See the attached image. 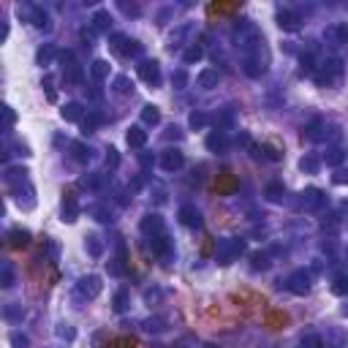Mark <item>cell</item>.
I'll use <instances>...</instances> for the list:
<instances>
[{
  "label": "cell",
  "instance_id": "obj_17",
  "mask_svg": "<svg viewBox=\"0 0 348 348\" xmlns=\"http://www.w3.org/2000/svg\"><path fill=\"white\" fill-rule=\"evenodd\" d=\"M160 229H163V220H160V215H147L142 220V231L144 234L152 231V237H155V234H160Z\"/></svg>",
  "mask_w": 348,
  "mask_h": 348
},
{
  "label": "cell",
  "instance_id": "obj_32",
  "mask_svg": "<svg viewBox=\"0 0 348 348\" xmlns=\"http://www.w3.org/2000/svg\"><path fill=\"white\" fill-rule=\"evenodd\" d=\"M302 348H324V340H321L318 334H307L302 340Z\"/></svg>",
  "mask_w": 348,
  "mask_h": 348
},
{
  "label": "cell",
  "instance_id": "obj_33",
  "mask_svg": "<svg viewBox=\"0 0 348 348\" xmlns=\"http://www.w3.org/2000/svg\"><path fill=\"white\" fill-rule=\"evenodd\" d=\"M302 171H307V174H313V171H318V160L313 158V155H307V158H302Z\"/></svg>",
  "mask_w": 348,
  "mask_h": 348
},
{
  "label": "cell",
  "instance_id": "obj_39",
  "mask_svg": "<svg viewBox=\"0 0 348 348\" xmlns=\"http://www.w3.org/2000/svg\"><path fill=\"white\" fill-rule=\"evenodd\" d=\"M131 87H133V84L128 82V76H117V79H115V90H117V93H128Z\"/></svg>",
  "mask_w": 348,
  "mask_h": 348
},
{
  "label": "cell",
  "instance_id": "obj_23",
  "mask_svg": "<svg viewBox=\"0 0 348 348\" xmlns=\"http://www.w3.org/2000/svg\"><path fill=\"white\" fill-rule=\"evenodd\" d=\"M332 291L337 294V297H348V278H345V275L334 278V283H332Z\"/></svg>",
  "mask_w": 348,
  "mask_h": 348
},
{
  "label": "cell",
  "instance_id": "obj_38",
  "mask_svg": "<svg viewBox=\"0 0 348 348\" xmlns=\"http://www.w3.org/2000/svg\"><path fill=\"white\" fill-rule=\"evenodd\" d=\"M340 160H343V152H340L337 147H332L329 155H326V163H329V166H340Z\"/></svg>",
  "mask_w": 348,
  "mask_h": 348
},
{
  "label": "cell",
  "instance_id": "obj_2",
  "mask_svg": "<svg viewBox=\"0 0 348 348\" xmlns=\"http://www.w3.org/2000/svg\"><path fill=\"white\" fill-rule=\"evenodd\" d=\"M242 250H245L242 239H226V242L218 245V261H220V264H231V258L239 256Z\"/></svg>",
  "mask_w": 348,
  "mask_h": 348
},
{
  "label": "cell",
  "instance_id": "obj_44",
  "mask_svg": "<svg viewBox=\"0 0 348 348\" xmlns=\"http://www.w3.org/2000/svg\"><path fill=\"white\" fill-rule=\"evenodd\" d=\"M14 123H17V112L11 109V106H6V125H9V128H11V125H14Z\"/></svg>",
  "mask_w": 348,
  "mask_h": 348
},
{
  "label": "cell",
  "instance_id": "obj_57",
  "mask_svg": "<svg viewBox=\"0 0 348 348\" xmlns=\"http://www.w3.org/2000/svg\"><path fill=\"white\" fill-rule=\"evenodd\" d=\"M345 316H348V307H345Z\"/></svg>",
  "mask_w": 348,
  "mask_h": 348
},
{
  "label": "cell",
  "instance_id": "obj_53",
  "mask_svg": "<svg viewBox=\"0 0 348 348\" xmlns=\"http://www.w3.org/2000/svg\"><path fill=\"white\" fill-rule=\"evenodd\" d=\"M96 215H98V220H104V223L109 220V212H106V210H96Z\"/></svg>",
  "mask_w": 348,
  "mask_h": 348
},
{
  "label": "cell",
  "instance_id": "obj_15",
  "mask_svg": "<svg viewBox=\"0 0 348 348\" xmlns=\"http://www.w3.org/2000/svg\"><path fill=\"white\" fill-rule=\"evenodd\" d=\"M169 239H166V234H155V237H152V253H155V256H160V258H166L169 256Z\"/></svg>",
  "mask_w": 348,
  "mask_h": 348
},
{
  "label": "cell",
  "instance_id": "obj_56",
  "mask_svg": "<svg viewBox=\"0 0 348 348\" xmlns=\"http://www.w3.org/2000/svg\"><path fill=\"white\" fill-rule=\"evenodd\" d=\"M343 212H345V215H348V202H345V204H343Z\"/></svg>",
  "mask_w": 348,
  "mask_h": 348
},
{
  "label": "cell",
  "instance_id": "obj_9",
  "mask_svg": "<svg viewBox=\"0 0 348 348\" xmlns=\"http://www.w3.org/2000/svg\"><path fill=\"white\" fill-rule=\"evenodd\" d=\"M180 223L183 226H202V215H199L196 207L185 204L183 210H180Z\"/></svg>",
  "mask_w": 348,
  "mask_h": 348
},
{
  "label": "cell",
  "instance_id": "obj_51",
  "mask_svg": "<svg viewBox=\"0 0 348 348\" xmlns=\"http://www.w3.org/2000/svg\"><path fill=\"white\" fill-rule=\"evenodd\" d=\"M334 183H337V185H343V183H348V171H340V174H334Z\"/></svg>",
  "mask_w": 348,
  "mask_h": 348
},
{
  "label": "cell",
  "instance_id": "obj_12",
  "mask_svg": "<svg viewBox=\"0 0 348 348\" xmlns=\"http://www.w3.org/2000/svg\"><path fill=\"white\" fill-rule=\"evenodd\" d=\"M278 25H280V30H297L299 28V14L297 11H280Z\"/></svg>",
  "mask_w": 348,
  "mask_h": 348
},
{
  "label": "cell",
  "instance_id": "obj_14",
  "mask_svg": "<svg viewBox=\"0 0 348 348\" xmlns=\"http://www.w3.org/2000/svg\"><path fill=\"white\" fill-rule=\"evenodd\" d=\"M82 112L84 109L79 104H65L63 109H60V115H63V120H68V123H79V120H84Z\"/></svg>",
  "mask_w": 348,
  "mask_h": 348
},
{
  "label": "cell",
  "instance_id": "obj_19",
  "mask_svg": "<svg viewBox=\"0 0 348 348\" xmlns=\"http://www.w3.org/2000/svg\"><path fill=\"white\" fill-rule=\"evenodd\" d=\"M142 120H144L147 125H158V123H160V112H158V106L147 104L144 109H142Z\"/></svg>",
  "mask_w": 348,
  "mask_h": 348
},
{
  "label": "cell",
  "instance_id": "obj_8",
  "mask_svg": "<svg viewBox=\"0 0 348 348\" xmlns=\"http://www.w3.org/2000/svg\"><path fill=\"white\" fill-rule=\"evenodd\" d=\"M60 57H63V60H68V65H65V82L79 84V82H82V68H79V65L73 63V55H71V52H63Z\"/></svg>",
  "mask_w": 348,
  "mask_h": 348
},
{
  "label": "cell",
  "instance_id": "obj_24",
  "mask_svg": "<svg viewBox=\"0 0 348 348\" xmlns=\"http://www.w3.org/2000/svg\"><path fill=\"white\" fill-rule=\"evenodd\" d=\"M93 76H96V79H106V76H109V63H106V60H96V63H93Z\"/></svg>",
  "mask_w": 348,
  "mask_h": 348
},
{
  "label": "cell",
  "instance_id": "obj_55",
  "mask_svg": "<svg viewBox=\"0 0 348 348\" xmlns=\"http://www.w3.org/2000/svg\"><path fill=\"white\" fill-rule=\"evenodd\" d=\"M169 139H180V128H169V133H166Z\"/></svg>",
  "mask_w": 348,
  "mask_h": 348
},
{
  "label": "cell",
  "instance_id": "obj_47",
  "mask_svg": "<svg viewBox=\"0 0 348 348\" xmlns=\"http://www.w3.org/2000/svg\"><path fill=\"white\" fill-rule=\"evenodd\" d=\"M264 152H267V155H270L272 160H280V158H283V155H280V152H278L272 144H264Z\"/></svg>",
  "mask_w": 348,
  "mask_h": 348
},
{
  "label": "cell",
  "instance_id": "obj_5",
  "mask_svg": "<svg viewBox=\"0 0 348 348\" xmlns=\"http://www.w3.org/2000/svg\"><path fill=\"white\" fill-rule=\"evenodd\" d=\"M340 71H343V68H340V60H329V63L316 73V82L318 84H332L334 79L340 76Z\"/></svg>",
  "mask_w": 348,
  "mask_h": 348
},
{
  "label": "cell",
  "instance_id": "obj_1",
  "mask_svg": "<svg viewBox=\"0 0 348 348\" xmlns=\"http://www.w3.org/2000/svg\"><path fill=\"white\" fill-rule=\"evenodd\" d=\"M112 49H115L120 57H133V55H139V44L133 41V38L123 36V33H115V36H112Z\"/></svg>",
  "mask_w": 348,
  "mask_h": 348
},
{
  "label": "cell",
  "instance_id": "obj_7",
  "mask_svg": "<svg viewBox=\"0 0 348 348\" xmlns=\"http://www.w3.org/2000/svg\"><path fill=\"white\" fill-rule=\"evenodd\" d=\"M139 76H142L147 84H158L160 82V68H158L155 60H147V63L139 65Z\"/></svg>",
  "mask_w": 348,
  "mask_h": 348
},
{
  "label": "cell",
  "instance_id": "obj_52",
  "mask_svg": "<svg viewBox=\"0 0 348 348\" xmlns=\"http://www.w3.org/2000/svg\"><path fill=\"white\" fill-rule=\"evenodd\" d=\"M3 286H6V289L11 286V272L9 270H3Z\"/></svg>",
  "mask_w": 348,
  "mask_h": 348
},
{
  "label": "cell",
  "instance_id": "obj_37",
  "mask_svg": "<svg viewBox=\"0 0 348 348\" xmlns=\"http://www.w3.org/2000/svg\"><path fill=\"white\" fill-rule=\"evenodd\" d=\"M163 324H166L163 318H150V321L144 324V329H147V332H160V329H166Z\"/></svg>",
  "mask_w": 348,
  "mask_h": 348
},
{
  "label": "cell",
  "instance_id": "obj_16",
  "mask_svg": "<svg viewBox=\"0 0 348 348\" xmlns=\"http://www.w3.org/2000/svg\"><path fill=\"white\" fill-rule=\"evenodd\" d=\"M196 84L204 87V90H212V87H218V71H212V68L202 71V73H199V79H196Z\"/></svg>",
  "mask_w": 348,
  "mask_h": 348
},
{
  "label": "cell",
  "instance_id": "obj_40",
  "mask_svg": "<svg viewBox=\"0 0 348 348\" xmlns=\"http://www.w3.org/2000/svg\"><path fill=\"white\" fill-rule=\"evenodd\" d=\"M98 123H101V117H98V115H90L87 120H82V128H84V133H90Z\"/></svg>",
  "mask_w": 348,
  "mask_h": 348
},
{
  "label": "cell",
  "instance_id": "obj_30",
  "mask_svg": "<svg viewBox=\"0 0 348 348\" xmlns=\"http://www.w3.org/2000/svg\"><path fill=\"white\" fill-rule=\"evenodd\" d=\"M245 73L247 76H258V73H264V65H258L256 60H245Z\"/></svg>",
  "mask_w": 348,
  "mask_h": 348
},
{
  "label": "cell",
  "instance_id": "obj_34",
  "mask_svg": "<svg viewBox=\"0 0 348 348\" xmlns=\"http://www.w3.org/2000/svg\"><path fill=\"white\" fill-rule=\"evenodd\" d=\"M188 123H191V128H204V125H207V115H202V112H193Z\"/></svg>",
  "mask_w": 348,
  "mask_h": 348
},
{
  "label": "cell",
  "instance_id": "obj_22",
  "mask_svg": "<svg viewBox=\"0 0 348 348\" xmlns=\"http://www.w3.org/2000/svg\"><path fill=\"white\" fill-rule=\"evenodd\" d=\"M87 250H90V256H93V258H98V256L104 253V245L98 242L96 234H90V237H87Z\"/></svg>",
  "mask_w": 348,
  "mask_h": 348
},
{
  "label": "cell",
  "instance_id": "obj_25",
  "mask_svg": "<svg viewBox=\"0 0 348 348\" xmlns=\"http://www.w3.org/2000/svg\"><path fill=\"white\" fill-rule=\"evenodd\" d=\"M71 152H73V158H76L79 163H84V160L90 158V150H87L84 144H79V142H73V144H71Z\"/></svg>",
  "mask_w": 348,
  "mask_h": 348
},
{
  "label": "cell",
  "instance_id": "obj_29",
  "mask_svg": "<svg viewBox=\"0 0 348 348\" xmlns=\"http://www.w3.org/2000/svg\"><path fill=\"white\" fill-rule=\"evenodd\" d=\"M318 128H321V120H313V123L302 131V139H318Z\"/></svg>",
  "mask_w": 348,
  "mask_h": 348
},
{
  "label": "cell",
  "instance_id": "obj_27",
  "mask_svg": "<svg viewBox=\"0 0 348 348\" xmlns=\"http://www.w3.org/2000/svg\"><path fill=\"white\" fill-rule=\"evenodd\" d=\"M9 340H11V345H14V348H28V345H30V340L25 337L22 332H11Z\"/></svg>",
  "mask_w": 348,
  "mask_h": 348
},
{
  "label": "cell",
  "instance_id": "obj_54",
  "mask_svg": "<svg viewBox=\"0 0 348 348\" xmlns=\"http://www.w3.org/2000/svg\"><path fill=\"white\" fill-rule=\"evenodd\" d=\"M6 316H9V318H17L19 310H17V307H6Z\"/></svg>",
  "mask_w": 348,
  "mask_h": 348
},
{
  "label": "cell",
  "instance_id": "obj_43",
  "mask_svg": "<svg viewBox=\"0 0 348 348\" xmlns=\"http://www.w3.org/2000/svg\"><path fill=\"white\" fill-rule=\"evenodd\" d=\"M136 345V340L133 337H120V340H115V348H133Z\"/></svg>",
  "mask_w": 348,
  "mask_h": 348
},
{
  "label": "cell",
  "instance_id": "obj_45",
  "mask_svg": "<svg viewBox=\"0 0 348 348\" xmlns=\"http://www.w3.org/2000/svg\"><path fill=\"white\" fill-rule=\"evenodd\" d=\"M120 261H125V250H123V247H120ZM109 272H112V275H120V272H123V267H120V264H112Z\"/></svg>",
  "mask_w": 348,
  "mask_h": 348
},
{
  "label": "cell",
  "instance_id": "obj_10",
  "mask_svg": "<svg viewBox=\"0 0 348 348\" xmlns=\"http://www.w3.org/2000/svg\"><path fill=\"white\" fill-rule=\"evenodd\" d=\"M207 147H210L212 152H223L226 147H229V136H226L223 131H212L210 136H207Z\"/></svg>",
  "mask_w": 348,
  "mask_h": 348
},
{
  "label": "cell",
  "instance_id": "obj_48",
  "mask_svg": "<svg viewBox=\"0 0 348 348\" xmlns=\"http://www.w3.org/2000/svg\"><path fill=\"white\" fill-rule=\"evenodd\" d=\"M302 73H313V57H302Z\"/></svg>",
  "mask_w": 348,
  "mask_h": 348
},
{
  "label": "cell",
  "instance_id": "obj_31",
  "mask_svg": "<svg viewBox=\"0 0 348 348\" xmlns=\"http://www.w3.org/2000/svg\"><path fill=\"white\" fill-rule=\"evenodd\" d=\"M120 166V152L115 147H109V152H106V169H117Z\"/></svg>",
  "mask_w": 348,
  "mask_h": 348
},
{
  "label": "cell",
  "instance_id": "obj_35",
  "mask_svg": "<svg viewBox=\"0 0 348 348\" xmlns=\"http://www.w3.org/2000/svg\"><path fill=\"white\" fill-rule=\"evenodd\" d=\"M202 46H191L188 52H185V63H196V60H202Z\"/></svg>",
  "mask_w": 348,
  "mask_h": 348
},
{
  "label": "cell",
  "instance_id": "obj_50",
  "mask_svg": "<svg viewBox=\"0 0 348 348\" xmlns=\"http://www.w3.org/2000/svg\"><path fill=\"white\" fill-rule=\"evenodd\" d=\"M57 334H60V337H68V340H73V334H76V332H73L71 326H63V329H57Z\"/></svg>",
  "mask_w": 348,
  "mask_h": 348
},
{
  "label": "cell",
  "instance_id": "obj_18",
  "mask_svg": "<svg viewBox=\"0 0 348 348\" xmlns=\"http://www.w3.org/2000/svg\"><path fill=\"white\" fill-rule=\"evenodd\" d=\"M128 144L131 147H144V142H147V131H142L139 125H133V128H128Z\"/></svg>",
  "mask_w": 348,
  "mask_h": 348
},
{
  "label": "cell",
  "instance_id": "obj_36",
  "mask_svg": "<svg viewBox=\"0 0 348 348\" xmlns=\"http://www.w3.org/2000/svg\"><path fill=\"white\" fill-rule=\"evenodd\" d=\"M125 302H128V294H125V289H120V291L115 294V310H117V313L125 310Z\"/></svg>",
  "mask_w": 348,
  "mask_h": 348
},
{
  "label": "cell",
  "instance_id": "obj_21",
  "mask_svg": "<svg viewBox=\"0 0 348 348\" xmlns=\"http://www.w3.org/2000/svg\"><path fill=\"white\" fill-rule=\"evenodd\" d=\"M302 196H305V207H321V202H324V196H321V191H318V188L305 191Z\"/></svg>",
  "mask_w": 348,
  "mask_h": 348
},
{
  "label": "cell",
  "instance_id": "obj_13",
  "mask_svg": "<svg viewBox=\"0 0 348 348\" xmlns=\"http://www.w3.org/2000/svg\"><path fill=\"white\" fill-rule=\"evenodd\" d=\"M9 245L11 247H28L30 245V231L28 229H14L9 234Z\"/></svg>",
  "mask_w": 348,
  "mask_h": 348
},
{
  "label": "cell",
  "instance_id": "obj_11",
  "mask_svg": "<svg viewBox=\"0 0 348 348\" xmlns=\"http://www.w3.org/2000/svg\"><path fill=\"white\" fill-rule=\"evenodd\" d=\"M79 218V207H76V199H73V193H65L63 199V220H68V223H73V220Z\"/></svg>",
  "mask_w": 348,
  "mask_h": 348
},
{
  "label": "cell",
  "instance_id": "obj_26",
  "mask_svg": "<svg viewBox=\"0 0 348 348\" xmlns=\"http://www.w3.org/2000/svg\"><path fill=\"white\" fill-rule=\"evenodd\" d=\"M267 199H270V202H280V199H283V185L280 183L267 185Z\"/></svg>",
  "mask_w": 348,
  "mask_h": 348
},
{
  "label": "cell",
  "instance_id": "obj_20",
  "mask_svg": "<svg viewBox=\"0 0 348 348\" xmlns=\"http://www.w3.org/2000/svg\"><path fill=\"white\" fill-rule=\"evenodd\" d=\"M93 25H96V30H109V25H112L109 11H96V17H93Z\"/></svg>",
  "mask_w": 348,
  "mask_h": 348
},
{
  "label": "cell",
  "instance_id": "obj_4",
  "mask_svg": "<svg viewBox=\"0 0 348 348\" xmlns=\"http://www.w3.org/2000/svg\"><path fill=\"white\" fill-rule=\"evenodd\" d=\"M101 289H104V283H101V278H98V275H87V278L79 280V294H82V297H87V299L98 297V294H101Z\"/></svg>",
  "mask_w": 348,
  "mask_h": 348
},
{
  "label": "cell",
  "instance_id": "obj_42",
  "mask_svg": "<svg viewBox=\"0 0 348 348\" xmlns=\"http://www.w3.org/2000/svg\"><path fill=\"white\" fill-rule=\"evenodd\" d=\"M52 55H55V49H52V46H46V49L38 52V63H49Z\"/></svg>",
  "mask_w": 348,
  "mask_h": 348
},
{
  "label": "cell",
  "instance_id": "obj_28",
  "mask_svg": "<svg viewBox=\"0 0 348 348\" xmlns=\"http://www.w3.org/2000/svg\"><path fill=\"white\" fill-rule=\"evenodd\" d=\"M250 261H253V270H267V267H270V258H267V253H253Z\"/></svg>",
  "mask_w": 348,
  "mask_h": 348
},
{
  "label": "cell",
  "instance_id": "obj_41",
  "mask_svg": "<svg viewBox=\"0 0 348 348\" xmlns=\"http://www.w3.org/2000/svg\"><path fill=\"white\" fill-rule=\"evenodd\" d=\"M337 41L340 44H348V22L337 25Z\"/></svg>",
  "mask_w": 348,
  "mask_h": 348
},
{
  "label": "cell",
  "instance_id": "obj_3",
  "mask_svg": "<svg viewBox=\"0 0 348 348\" xmlns=\"http://www.w3.org/2000/svg\"><path fill=\"white\" fill-rule=\"evenodd\" d=\"M286 286H289L291 294H297V297H305V294L310 291V272H294Z\"/></svg>",
  "mask_w": 348,
  "mask_h": 348
},
{
  "label": "cell",
  "instance_id": "obj_6",
  "mask_svg": "<svg viewBox=\"0 0 348 348\" xmlns=\"http://www.w3.org/2000/svg\"><path fill=\"white\" fill-rule=\"evenodd\" d=\"M183 163H185V155L180 150H166L163 155H160V166H163L166 171H177V169H183Z\"/></svg>",
  "mask_w": 348,
  "mask_h": 348
},
{
  "label": "cell",
  "instance_id": "obj_49",
  "mask_svg": "<svg viewBox=\"0 0 348 348\" xmlns=\"http://www.w3.org/2000/svg\"><path fill=\"white\" fill-rule=\"evenodd\" d=\"M33 19H36L38 28H44V25H46V14H41V11H33Z\"/></svg>",
  "mask_w": 348,
  "mask_h": 348
},
{
  "label": "cell",
  "instance_id": "obj_46",
  "mask_svg": "<svg viewBox=\"0 0 348 348\" xmlns=\"http://www.w3.org/2000/svg\"><path fill=\"white\" fill-rule=\"evenodd\" d=\"M171 82L177 84V87H183L185 82H188V76H185V71H177V73H174V76H171Z\"/></svg>",
  "mask_w": 348,
  "mask_h": 348
}]
</instances>
